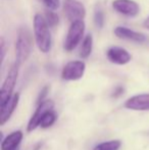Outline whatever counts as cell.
<instances>
[{
	"instance_id": "cell-1",
	"label": "cell",
	"mask_w": 149,
	"mask_h": 150,
	"mask_svg": "<svg viewBox=\"0 0 149 150\" xmlns=\"http://www.w3.org/2000/svg\"><path fill=\"white\" fill-rule=\"evenodd\" d=\"M34 34L40 51L44 53L49 51L51 49V34L45 18L39 13L34 16Z\"/></svg>"
},
{
	"instance_id": "cell-2",
	"label": "cell",
	"mask_w": 149,
	"mask_h": 150,
	"mask_svg": "<svg viewBox=\"0 0 149 150\" xmlns=\"http://www.w3.org/2000/svg\"><path fill=\"white\" fill-rule=\"evenodd\" d=\"M32 50V36L28 28L23 27L18 32V39L16 42V62L22 64L29 58Z\"/></svg>"
},
{
	"instance_id": "cell-3",
	"label": "cell",
	"mask_w": 149,
	"mask_h": 150,
	"mask_svg": "<svg viewBox=\"0 0 149 150\" xmlns=\"http://www.w3.org/2000/svg\"><path fill=\"white\" fill-rule=\"evenodd\" d=\"M18 69H20V64L16 62L11 67V69H9L7 76H6L5 81L3 82V85L1 87V93H0V97H1L0 107L4 106L11 99L12 92H13L14 86H16V80H18Z\"/></svg>"
},
{
	"instance_id": "cell-4",
	"label": "cell",
	"mask_w": 149,
	"mask_h": 150,
	"mask_svg": "<svg viewBox=\"0 0 149 150\" xmlns=\"http://www.w3.org/2000/svg\"><path fill=\"white\" fill-rule=\"evenodd\" d=\"M85 32V23L83 21H78L71 24L64 41V49L66 51H72L78 46L83 38Z\"/></svg>"
},
{
	"instance_id": "cell-5",
	"label": "cell",
	"mask_w": 149,
	"mask_h": 150,
	"mask_svg": "<svg viewBox=\"0 0 149 150\" xmlns=\"http://www.w3.org/2000/svg\"><path fill=\"white\" fill-rule=\"evenodd\" d=\"M86 64L81 60L70 61L64 65L62 69L61 77L66 81H77L84 76Z\"/></svg>"
},
{
	"instance_id": "cell-6",
	"label": "cell",
	"mask_w": 149,
	"mask_h": 150,
	"mask_svg": "<svg viewBox=\"0 0 149 150\" xmlns=\"http://www.w3.org/2000/svg\"><path fill=\"white\" fill-rule=\"evenodd\" d=\"M64 12H66L68 21H71L72 23L83 21V18L86 16L85 6L78 0H66Z\"/></svg>"
},
{
	"instance_id": "cell-7",
	"label": "cell",
	"mask_w": 149,
	"mask_h": 150,
	"mask_svg": "<svg viewBox=\"0 0 149 150\" xmlns=\"http://www.w3.org/2000/svg\"><path fill=\"white\" fill-rule=\"evenodd\" d=\"M112 7L117 12L126 16H136L140 10L139 4L133 0H114Z\"/></svg>"
},
{
	"instance_id": "cell-8",
	"label": "cell",
	"mask_w": 149,
	"mask_h": 150,
	"mask_svg": "<svg viewBox=\"0 0 149 150\" xmlns=\"http://www.w3.org/2000/svg\"><path fill=\"white\" fill-rule=\"evenodd\" d=\"M114 35L119 39L129 40V41L137 42V43H143L147 40V37L143 33L136 32L126 27H117L114 29Z\"/></svg>"
},
{
	"instance_id": "cell-9",
	"label": "cell",
	"mask_w": 149,
	"mask_h": 150,
	"mask_svg": "<svg viewBox=\"0 0 149 150\" xmlns=\"http://www.w3.org/2000/svg\"><path fill=\"white\" fill-rule=\"evenodd\" d=\"M53 108V102L51 100H45L44 102H42L41 104H39L38 108L36 109L35 113L32 115L30 122L28 125V132H32L38 126H40V120H41L43 115L46 111L52 110Z\"/></svg>"
},
{
	"instance_id": "cell-10",
	"label": "cell",
	"mask_w": 149,
	"mask_h": 150,
	"mask_svg": "<svg viewBox=\"0 0 149 150\" xmlns=\"http://www.w3.org/2000/svg\"><path fill=\"white\" fill-rule=\"evenodd\" d=\"M107 58L112 63L123 65L127 64L131 60V54L124 48L114 46L107 50Z\"/></svg>"
},
{
	"instance_id": "cell-11",
	"label": "cell",
	"mask_w": 149,
	"mask_h": 150,
	"mask_svg": "<svg viewBox=\"0 0 149 150\" xmlns=\"http://www.w3.org/2000/svg\"><path fill=\"white\" fill-rule=\"evenodd\" d=\"M125 106L132 110H149V94L135 95L128 99Z\"/></svg>"
},
{
	"instance_id": "cell-12",
	"label": "cell",
	"mask_w": 149,
	"mask_h": 150,
	"mask_svg": "<svg viewBox=\"0 0 149 150\" xmlns=\"http://www.w3.org/2000/svg\"><path fill=\"white\" fill-rule=\"evenodd\" d=\"M18 100H20V94L16 93V94H14L13 96L11 97V99H10L4 106L1 107V115H0V119H1L0 124L1 125H4L8 120H9L10 115H12L14 109H16V106H18Z\"/></svg>"
},
{
	"instance_id": "cell-13",
	"label": "cell",
	"mask_w": 149,
	"mask_h": 150,
	"mask_svg": "<svg viewBox=\"0 0 149 150\" xmlns=\"http://www.w3.org/2000/svg\"><path fill=\"white\" fill-rule=\"evenodd\" d=\"M23 139V133L20 131L11 133L1 142V150H16L18 148L20 141Z\"/></svg>"
},
{
	"instance_id": "cell-14",
	"label": "cell",
	"mask_w": 149,
	"mask_h": 150,
	"mask_svg": "<svg viewBox=\"0 0 149 150\" xmlns=\"http://www.w3.org/2000/svg\"><path fill=\"white\" fill-rule=\"evenodd\" d=\"M92 47H93V38L92 35H87L84 39L83 43L80 48V56L82 58H87L88 56L91 54L92 52Z\"/></svg>"
},
{
	"instance_id": "cell-15",
	"label": "cell",
	"mask_w": 149,
	"mask_h": 150,
	"mask_svg": "<svg viewBox=\"0 0 149 150\" xmlns=\"http://www.w3.org/2000/svg\"><path fill=\"white\" fill-rule=\"evenodd\" d=\"M56 120V115L52 110L46 111L43 115L41 120H40V126L42 128H48V127L52 126Z\"/></svg>"
},
{
	"instance_id": "cell-16",
	"label": "cell",
	"mask_w": 149,
	"mask_h": 150,
	"mask_svg": "<svg viewBox=\"0 0 149 150\" xmlns=\"http://www.w3.org/2000/svg\"><path fill=\"white\" fill-rule=\"evenodd\" d=\"M119 147H121V142L119 140H114L101 143L94 147L93 150H119Z\"/></svg>"
},
{
	"instance_id": "cell-17",
	"label": "cell",
	"mask_w": 149,
	"mask_h": 150,
	"mask_svg": "<svg viewBox=\"0 0 149 150\" xmlns=\"http://www.w3.org/2000/svg\"><path fill=\"white\" fill-rule=\"evenodd\" d=\"M94 23H95V26L98 29H102L104 26V13L102 11V9L97 6L95 8V11H94Z\"/></svg>"
},
{
	"instance_id": "cell-18",
	"label": "cell",
	"mask_w": 149,
	"mask_h": 150,
	"mask_svg": "<svg viewBox=\"0 0 149 150\" xmlns=\"http://www.w3.org/2000/svg\"><path fill=\"white\" fill-rule=\"evenodd\" d=\"M45 21L49 27H54L58 24L59 18H58L57 14L54 13L52 10H47V11H46V14H45Z\"/></svg>"
},
{
	"instance_id": "cell-19",
	"label": "cell",
	"mask_w": 149,
	"mask_h": 150,
	"mask_svg": "<svg viewBox=\"0 0 149 150\" xmlns=\"http://www.w3.org/2000/svg\"><path fill=\"white\" fill-rule=\"evenodd\" d=\"M43 1L49 10H56L60 5L59 0H43Z\"/></svg>"
},
{
	"instance_id": "cell-20",
	"label": "cell",
	"mask_w": 149,
	"mask_h": 150,
	"mask_svg": "<svg viewBox=\"0 0 149 150\" xmlns=\"http://www.w3.org/2000/svg\"><path fill=\"white\" fill-rule=\"evenodd\" d=\"M48 90H49V88H48V86H45V87L43 88V89L41 90V93L39 94V97H38V101L37 102L39 103V104H41L42 102H44V98L46 97V95H47L48 93Z\"/></svg>"
},
{
	"instance_id": "cell-21",
	"label": "cell",
	"mask_w": 149,
	"mask_h": 150,
	"mask_svg": "<svg viewBox=\"0 0 149 150\" xmlns=\"http://www.w3.org/2000/svg\"><path fill=\"white\" fill-rule=\"evenodd\" d=\"M5 50H6V46H5V41H4V38H1L0 40V55H1V62L4 61V57H5Z\"/></svg>"
},
{
	"instance_id": "cell-22",
	"label": "cell",
	"mask_w": 149,
	"mask_h": 150,
	"mask_svg": "<svg viewBox=\"0 0 149 150\" xmlns=\"http://www.w3.org/2000/svg\"><path fill=\"white\" fill-rule=\"evenodd\" d=\"M123 93H124V88L123 87H117V89L114 90V93L112 94V96L113 97H119V96H121Z\"/></svg>"
},
{
	"instance_id": "cell-23",
	"label": "cell",
	"mask_w": 149,
	"mask_h": 150,
	"mask_svg": "<svg viewBox=\"0 0 149 150\" xmlns=\"http://www.w3.org/2000/svg\"><path fill=\"white\" fill-rule=\"evenodd\" d=\"M144 27H145L146 29H148V30H149V16L145 20V22H144Z\"/></svg>"
},
{
	"instance_id": "cell-24",
	"label": "cell",
	"mask_w": 149,
	"mask_h": 150,
	"mask_svg": "<svg viewBox=\"0 0 149 150\" xmlns=\"http://www.w3.org/2000/svg\"><path fill=\"white\" fill-rule=\"evenodd\" d=\"M16 150H18V148H16Z\"/></svg>"
}]
</instances>
